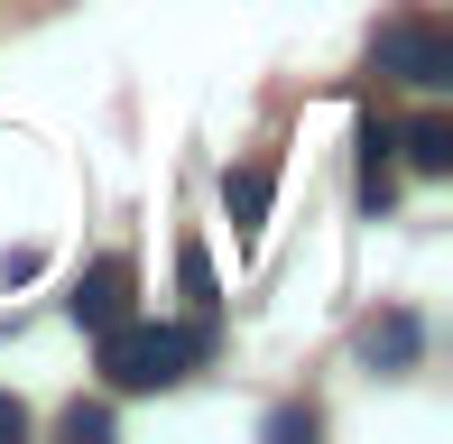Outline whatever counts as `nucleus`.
I'll return each mask as SVG.
<instances>
[{
	"instance_id": "obj_1",
	"label": "nucleus",
	"mask_w": 453,
	"mask_h": 444,
	"mask_svg": "<svg viewBox=\"0 0 453 444\" xmlns=\"http://www.w3.org/2000/svg\"><path fill=\"white\" fill-rule=\"evenodd\" d=\"M213 352V333L203 325H102V379H111L120 398H149V389H176L195 361Z\"/></svg>"
},
{
	"instance_id": "obj_2",
	"label": "nucleus",
	"mask_w": 453,
	"mask_h": 444,
	"mask_svg": "<svg viewBox=\"0 0 453 444\" xmlns=\"http://www.w3.org/2000/svg\"><path fill=\"white\" fill-rule=\"evenodd\" d=\"M370 65L398 74V84H417V93H444L453 84V37L435 19H388V28L370 37Z\"/></svg>"
},
{
	"instance_id": "obj_7",
	"label": "nucleus",
	"mask_w": 453,
	"mask_h": 444,
	"mask_svg": "<svg viewBox=\"0 0 453 444\" xmlns=\"http://www.w3.org/2000/svg\"><path fill=\"white\" fill-rule=\"evenodd\" d=\"M176 278H185V296H195L203 315L222 306V296H213V259H203V241H176Z\"/></svg>"
},
{
	"instance_id": "obj_8",
	"label": "nucleus",
	"mask_w": 453,
	"mask_h": 444,
	"mask_svg": "<svg viewBox=\"0 0 453 444\" xmlns=\"http://www.w3.org/2000/svg\"><path fill=\"white\" fill-rule=\"evenodd\" d=\"M111 435V408H84V398H74L65 408V444H102Z\"/></svg>"
},
{
	"instance_id": "obj_6",
	"label": "nucleus",
	"mask_w": 453,
	"mask_h": 444,
	"mask_svg": "<svg viewBox=\"0 0 453 444\" xmlns=\"http://www.w3.org/2000/svg\"><path fill=\"white\" fill-rule=\"evenodd\" d=\"M388 149H407L417 176H453V120L426 111V120H407V130H388Z\"/></svg>"
},
{
	"instance_id": "obj_10",
	"label": "nucleus",
	"mask_w": 453,
	"mask_h": 444,
	"mask_svg": "<svg viewBox=\"0 0 453 444\" xmlns=\"http://www.w3.org/2000/svg\"><path fill=\"white\" fill-rule=\"evenodd\" d=\"M28 426V408H19V398H0V435H19Z\"/></svg>"
},
{
	"instance_id": "obj_9",
	"label": "nucleus",
	"mask_w": 453,
	"mask_h": 444,
	"mask_svg": "<svg viewBox=\"0 0 453 444\" xmlns=\"http://www.w3.org/2000/svg\"><path fill=\"white\" fill-rule=\"evenodd\" d=\"M269 435H278V444H296V435H315V408H278V417H269Z\"/></svg>"
},
{
	"instance_id": "obj_5",
	"label": "nucleus",
	"mask_w": 453,
	"mask_h": 444,
	"mask_svg": "<svg viewBox=\"0 0 453 444\" xmlns=\"http://www.w3.org/2000/svg\"><path fill=\"white\" fill-rule=\"evenodd\" d=\"M269 195H278V176L259 167V157H250V167H222V204H232V232H241V241L269 222Z\"/></svg>"
},
{
	"instance_id": "obj_4",
	"label": "nucleus",
	"mask_w": 453,
	"mask_h": 444,
	"mask_svg": "<svg viewBox=\"0 0 453 444\" xmlns=\"http://www.w3.org/2000/svg\"><path fill=\"white\" fill-rule=\"evenodd\" d=\"M417 352H426L417 315H370V325H361V361H370V371H407Z\"/></svg>"
},
{
	"instance_id": "obj_3",
	"label": "nucleus",
	"mask_w": 453,
	"mask_h": 444,
	"mask_svg": "<svg viewBox=\"0 0 453 444\" xmlns=\"http://www.w3.org/2000/svg\"><path fill=\"white\" fill-rule=\"evenodd\" d=\"M130 296H139V269L111 250V259H93V269L74 278L65 306H74V325H84V333H102V325H120V315H130Z\"/></svg>"
}]
</instances>
